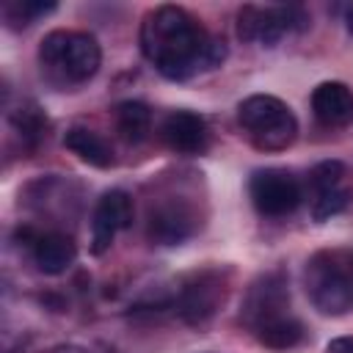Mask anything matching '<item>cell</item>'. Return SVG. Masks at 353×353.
I'll list each match as a JSON object with an SVG mask.
<instances>
[{
  "label": "cell",
  "instance_id": "6da1fadb",
  "mask_svg": "<svg viewBox=\"0 0 353 353\" xmlns=\"http://www.w3.org/2000/svg\"><path fill=\"white\" fill-rule=\"evenodd\" d=\"M141 50L168 80H190L226 61V41L212 36L190 11L157 6L141 22Z\"/></svg>",
  "mask_w": 353,
  "mask_h": 353
},
{
  "label": "cell",
  "instance_id": "7a4b0ae2",
  "mask_svg": "<svg viewBox=\"0 0 353 353\" xmlns=\"http://www.w3.org/2000/svg\"><path fill=\"white\" fill-rule=\"evenodd\" d=\"M303 284L320 314L342 317L353 312V245H334L312 254Z\"/></svg>",
  "mask_w": 353,
  "mask_h": 353
},
{
  "label": "cell",
  "instance_id": "3957f363",
  "mask_svg": "<svg viewBox=\"0 0 353 353\" xmlns=\"http://www.w3.org/2000/svg\"><path fill=\"white\" fill-rule=\"evenodd\" d=\"M41 74L58 85H80L99 72L102 50L91 33L83 30H52L39 44Z\"/></svg>",
  "mask_w": 353,
  "mask_h": 353
},
{
  "label": "cell",
  "instance_id": "277c9868",
  "mask_svg": "<svg viewBox=\"0 0 353 353\" xmlns=\"http://www.w3.org/2000/svg\"><path fill=\"white\" fill-rule=\"evenodd\" d=\"M237 121L259 152H284L298 138V119L287 102L270 94H254L237 105Z\"/></svg>",
  "mask_w": 353,
  "mask_h": 353
},
{
  "label": "cell",
  "instance_id": "5b68a950",
  "mask_svg": "<svg viewBox=\"0 0 353 353\" xmlns=\"http://www.w3.org/2000/svg\"><path fill=\"white\" fill-rule=\"evenodd\" d=\"M309 28V14L301 6H243L237 14V36L273 47L284 33Z\"/></svg>",
  "mask_w": 353,
  "mask_h": 353
},
{
  "label": "cell",
  "instance_id": "8992f818",
  "mask_svg": "<svg viewBox=\"0 0 353 353\" xmlns=\"http://www.w3.org/2000/svg\"><path fill=\"white\" fill-rule=\"evenodd\" d=\"M248 193H251L254 207L262 215H270V218L290 215L301 204V199H303L301 182L290 171H284V168L254 171L251 182H248Z\"/></svg>",
  "mask_w": 353,
  "mask_h": 353
},
{
  "label": "cell",
  "instance_id": "52a82bcc",
  "mask_svg": "<svg viewBox=\"0 0 353 353\" xmlns=\"http://www.w3.org/2000/svg\"><path fill=\"white\" fill-rule=\"evenodd\" d=\"M223 298H226V276L221 270H201L182 284L174 306L185 323L199 325L218 312Z\"/></svg>",
  "mask_w": 353,
  "mask_h": 353
},
{
  "label": "cell",
  "instance_id": "ba28073f",
  "mask_svg": "<svg viewBox=\"0 0 353 353\" xmlns=\"http://www.w3.org/2000/svg\"><path fill=\"white\" fill-rule=\"evenodd\" d=\"M290 314V290H287V281L279 270L273 273H265L259 276L248 292H245V301H243V323L256 331L259 325L276 320V317H284Z\"/></svg>",
  "mask_w": 353,
  "mask_h": 353
},
{
  "label": "cell",
  "instance_id": "9c48e42d",
  "mask_svg": "<svg viewBox=\"0 0 353 353\" xmlns=\"http://www.w3.org/2000/svg\"><path fill=\"white\" fill-rule=\"evenodd\" d=\"M135 207L127 190H108L102 193V199L94 207V218H91V251L94 254H105L113 245L116 232L127 229L132 223Z\"/></svg>",
  "mask_w": 353,
  "mask_h": 353
},
{
  "label": "cell",
  "instance_id": "30bf717a",
  "mask_svg": "<svg viewBox=\"0 0 353 353\" xmlns=\"http://www.w3.org/2000/svg\"><path fill=\"white\" fill-rule=\"evenodd\" d=\"M196 212L185 201H165L149 212L146 234L157 245H179L196 232Z\"/></svg>",
  "mask_w": 353,
  "mask_h": 353
},
{
  "label": "cell",
  "instance_id": "8fae6325",
  "mask_svg": "<svg viewBox=\"0 0 353 353\" xmlns=\"http://www.w3.org/2000/svg\"><path fill=\"white\" fill-rule=\"evenodd\" d=\"M160 138L171 152L179 154H201L210 146V130L207 121L199 113L190 110H174L160 124Z\"/></svg>",
  "mask_w": 353,
  "mask_h": 353
},
{
  "label": "cell",
  "instance_id": "7c38bea8",
  "mask_svg": "<svg viewBox=\"0 0 353 353\" xmlns=\"http://www.w3.org/2000/svg\"><path fill=\"white\" fill-rule=\"evenodd\" d=\"M312 113L323 127H347L353 121V91L339 80H325L312 91Z\"/></svg>",
  "mask_w": 353,
  "mask_h": 353
},
{
  "label": "cell",
  "instance_id": "4fadbf2b",
  "mask_svg": "<svg viewBox=\"0 0 353 353\" xmlns=\"http://www.w3.org/2000/svg\"><path fill=\"white\" fill-rule=\"evenodd\" d=\"M74 259H77V243L69 234L50 232L33 240V262L47 276L66 273L74 265Z\"/></svg>",
  "mask_w": 353,
  "mask_h": 353
},
{
  "label": "cell",
  "instance_id": "5bb4252c",
  "mask_svg": "<svg viewBox=\"0 0 353 353\" xmlns=\"http://www.w3.org/2000/svg\"><path fill=\"white\" fill-rule=\"evenodd\" d=\"M63 146L69 152H74L83 163L94 165V168H110L113 165V149L108 146V141L99 132H94L88 127H72V130H66Z\"/></svg>",
  "mask_w": 353,
  "mask_h": 353
},
{
  "label": "cell",
  "instance_id": "9a60e30c",
  "mask_svg": "<svg viewBox=\"0 0 353 353\" xmlns=\"http://www.w3.org/2000/svg\"><path fill=\"white\" fill-rule=\"evenodd\" d=\"M116 130L124 141L141 143L152 132V110L138 99H127L116 108Z\"/></svg>",
  "mask_w": 353,
  "mask_h": 353
},
{
  "label": "cell",
  "instance_id": "2e32d148",
  "mask_svg": "<svg viewBox=\"0 0 353 353\" xmlns=\"http://www.w3.org/2000/svg\"><path fill=\"white\" fill-rule=\"evenodd\" d=\"M254 336L259 345H265L270 350H290L303 339V323L292 314H284V317H276V320L259 325L254 331Z\"/></svg>",
  "mask_w": 353,
  "mask_h": 353
},
{
  "label": "cell",
  "instance_id": "e0dca14e",
  "mask_svg": "<svg viewBox=\"0 0 353 353\" xmlns=\"http://www.w3.org/2000/svg\"><path fill=\"white\" fill-rule=\"evenodd\" d=\"M350 204V190L345 185L336 188H325V190H314L312 193V218L317 223L331 221L334 215H339L345 207Z\"/></svg>",
  "mask_w": 353,
  "mask_h": 353
},
{
  "label": "cell",
  "instance_id": "ac0fdd59",
  "mask_svg": "<svg viewBox=\"0 0 353 353\" xmlns=\"http://www.w3.org/2000/svg\"><path fill=\"white\" fill-rule=\"evenodd\" d=\"M58 6L52 0H8L3 6V17L8 19V25L19 28V25H30L47 14H52Z\"/></svg>",
  "mask_w": 353,
  "mask_h": 353
},
{
  "label": "cell",
  "instance_id": "d6986e66",
  "mask_svg": "<svg viewBox=\"0 0 353 353\" xmlns=\"http://www.w3.org/2000/svg\"><path fill=\"white\" fill-rule=\"evenodd\" d=\"M342 179H345V165H342L339 160H323V163H317V165L312 168V174H309L312 190L336 188V185H342Z\"/></svg>",
  "mask_w": 353,
  "mask_h": 353
},
{
  "label": "cell",
  "instance_id": "ffe728a7",
  "mask_svg": "<svg viewBox=\"0 0 353 353\" xmlns=\"http://www.w3.org/2000/svg\"><path fill=\"white\" fill-rule=\"evenodd\" d=\"M11 121H14V127L22 132V138H39V135L44 132V127H47L44 113H41L33 102L25 105V108H19V110L11 116Z\"/></svg>",
  "mask_w": 353,
  "mask_h": 353
},
{
  "label": "cell",
  "instance_id": "44dd1931",
  "mask_svg": "<svg viewBox=\"0 0 353 353\" xmlns=\"http://www.w3.org/2000/svg\"><path fill=\"white\" fill-rule=\"evenodd\" d=\"M325 353H353V336H339V339H331Z\"/></svg>",
  "mask_w": 353,
  "mask_h": 353
},
{
  "label": "cell",
  "instance_id": "7402d4cb",
  "mask_svg": "<svg viewBox=\"0 0 353 353\" xmlns=\"http://www.w3.org/2000/svg\"><path fill=\"white\" fill-rule=\"evenodd\" d=\"M345 25H347V30H350V36H353V8L347 11V17H345Z\"/></svg>",
  "mask_w": 353,
  "mask_h": 353
}]
</instances>
